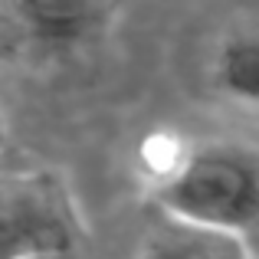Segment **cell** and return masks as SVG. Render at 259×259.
<instances>
[{
  "label": "cell",
  "instance_id": "cell-6",
  "mask_svg": "<svg viewBox=\"0 0 259 259\" xmlns=\"http://www.w3.org/2000/svg\"><path fill=\"white\" fill-rule=\"evenodd\" d=\"M4 145H7V118L0 112V151H4Z\"/></svg>",
  "mask_w": 259,
  "mask_h": 259
},
{
  "label": "cell",
  "instance_id": "cell-2",
  "mask_svg": "<svg viewBox=\"0 0 259 259\" xmlns=\"http://www.w3.org/2000/svg\"><path fill=\"white\" fill-rule=\"evenodd\" d=\"M79 233V210L63 177L39 167L0 171V259L72 256Z\"/></svg>",
  "mask_w": 259,
  "mask_h": 259
},
{
  "label": "cell",
  "instance_id": "cell-4",
  "mask_svg": "<svg viewBox=\"0 0 259 259\" xmlns=\"http://www.w3.org/2000/svg\"><path fill=\"white\" fill-rule=\"evenodd\" d=\"M17 20L43 46H76L99 33L112 17L105 4H20Z\"/></svg>",
  "mask_w": 259,
  "mask_h": 259
},
{
  "label": "cell",
  "instance_id": "cell-3",
  "mask_svg": "<svg viewBox=\"0 0 259 259\" xmlns=\"http://www.w3.org/2000/svg\"><path fill=\"white\" fill-rule=\"evenodd\" d=\"M138 259H256L246 236L213 233L161 217L148 230Z\"/></svg>",
  "mask_w": 259,
  "mask_h": 259
},
{
  "label": "cell",
  "instance_id": "cell-1",
  "mask_svg": "<svg viewBox=\"0 0 259 259\" xmlns=\"http://www.w3.org/2000/svg\"><path fill=\"white\" fill-rule=\"evenodd\" d=\"M151 187L167 220L233 236L259 227V158L246 148L177 145L154 164Z\"/></svg>",
  "mask_w": 259,
  "mask_h": 259
},
{
  "label": "cell",
  "instance_id": "cell-5",
  "mask_svg": "<svg viewBox=\"0 0 259 259\" xmlns=\"http://www.w3.org/2000/svg\"><path fill=\"white\" fill-rule=\"evenodd\" d=\"M213 85L230 102L259 108V30L230 33L213 56Z\"/></svg>",
  "mask_w": 259,
  "mask_h": 259
},
{
  "label": "cell",
  "instance_id": "cell-7",
  "mask_svg": "<svg viewBox=\"0 0 259 259\" xmlns=\"http://www.w3.org/2000/svg\"><path fill=\"white\" fill-rule=\"evenodd\" d=\"M63 259H72V256H63Z\"/></svg>",
  "mask_w": 259,
  "mask_h": 259
}]
</instances>
